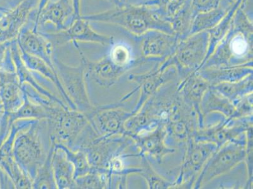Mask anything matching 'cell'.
Instances as JSON below:
<instances>
[{
	"label": "cell",
	"mask_w": 253,
	"mask_h": 189,
	"mask_svg": "<svg viewBox=\"0 0 253 189\" xmlns=\"http://www.w3.org/2000/svg\"><path fill=\"white\" fill-rule=\"evenodd\" d=\"M82 17L89 22L117 25L136 38L150 30H159L174 35L171 24L160 17L155 4L126 2L110 10L82 15Z\"/></svg>",
	"instance_id": "6da1fadb"
},
{
	"label": "cell",
	"mask_w": 253,
	"mask_h": 189,
	"mask_svg": "<svg viewBox=\"0 0 253 189\" xmlns=\"http://www.w3.org/2000/svg\"><path fill=\"white\" fill-rule=\"evenodd\" d=\"M46 123V120H36L29 128L20 131L13 142V158L32 181L49 150L45 149L43 139Z\"/></svg>",
	"instance_id": "7a4b0ae2"
},
{
	"label": "cell",
	"mask_w": 253,
	"mask_h": 189,
	"mask_svg": "<svg viewBox=\"0 0 253 189\" xmlns=\"http://www.w3.org/2000/svg\"><path fill=\"white\" fill-rule=\"evenodd\" d=\"M53 64L64 89L77 109L88 118L98 109V105H93L89 99L86 87V81L88 79L84 62L80 59L78 66L68 65L54 54Z\"/></svg>",
	"instance_id": "3957f363"
},
{
	"label": "cell",
	"mask_w": 253,
	"mask_h": 189,
	"mask_svg": "<svg viewBox=\"0 0 253 189\" xmlns=\"http://www.w3.org/2000/svg\"><path fill=\"white\" fill-rule=\"evenodd\" d=\"M50 142L72 148L76 140L89 123L86 115L78 110L61 107L46 120Z\"/></svg>",
	"instance_id": "277c9868"
},
{
	"label": "cell",
	"mask_w": 253,
	"mask_h": 189,
	"mask_svg": "<svg viewBox=\"0 0 253 189\" xmlns=\"http://www.w3.org/2000/svg\"><path fill=\"white\" fill-rule=\"evenodd\" d=\"M41 32L54 47H61L70 43L73 45L80 43H95L103 46H112L114 43V37L95 31L91 27L90 22L84 19L82 15L65 30L56 32Z\"/></svg>",
	"instance_id": "5b68a950"
},
{
	"label": "cell",
	"mask_w": 253,
	"mask_h": 189,
	"mask_svg": "<svg viewBox=\"0 0 253 189\" xmlns=\"http://www.w3.org/2000/svg\"><path fill=\"white\" fill-rule=\"evenodd\" d=\"M40 0H22L0 18V43L17 39L23 27L38 8Z\"/></svg>",
	"instance_id": "8992f818"
},
{
	"label": "cell",
	"mask_w": 253,
	"mask_h": 189,
	"mask_svg": "<svg viewBox=\"0 0 253 189\" xmlns=\"http://www.w3.org/2000/svg\"><path fill=\"white\" fill-rule=\"evenodd\" d=\"M16 40L20 50L42 59L56 72L53 64L55 47L39 30L34 28L31 18L20 31Z\"/></svg>",
	"instance_id": "52a82bcc"
},
{
	"label": "cell",
	"mask_w": 253,
	"mask_h": 189,
	"mask_svg": "<svg viewBox=\"0 0 253 189\" xmlns=\"http://www.w3.org/2000/svg\"><path fill=\"white\" fill-rule=\"evenodd\" d=\"M34 28L47 24L54 25L57 31L67 29L75 20V10L71 0H57L50 1L40 12L32 15Z\"/></svg>",
	"instance_id": "ba28073f"
},
{
	"label": "cell",
	"mask_w": 253,
	"mask_h": 189,
	"mask_svg": "<svg viewBox=\"0 0 253 189\" xmlns=\"http://www.w3.org/2000/svg\"><path fill=\"white\" fill-rule=\"evenodd\" d=\"M73 45L79 52L80 59L84 64L86 77L88 79L91 78L100 87H111L126 69L115 65L107 55L97 61H91L85 56L79 44Z\"/></svg>",
	"instance_id": "9c48e42d"
},
{
	"label": "cell",
	"mask_w": 253,
	"mask_h": 189,
	"mask_svg": "<svg viewBox=\"0 0 253 189\" xmlns=\"http://www.w3.org/2000/svg\"><path fill=\"white\" fill-rule=\"evenodd\" d=\"M209 46V32H199L179 41L175 51L181 63L187 66H195L206 56Z\"/></svg>",
	"instance_id": "30bf717a"
},
{
	"label": "cell",
	"mask_w": 253,
	"mask_h": 189,
	"mask_svg": "<svg viewBox=\"0 0 253 189\" xmlns=\"http://www.w3.org/2000/svg\"><path fill=\"white\" fill-rule=\"evenodd\" d=\"M141 42L142 52L146 56H163L175 51L180 39L174 34L150 30L137 37Z\"/></svg>",
	"instance_id": "8fae6325"
},
{
	"label": "cell",
	"mask_w": 253,
	"mask_h": 189,
	"mask_svg": "<svg viewBox=\"0 0 253 189\" xmlns=\"http://www.w3.org/2000/svg\"><path fill=\"white\" fill-rule=\"evenodd\" d=\"M11 54H12L13 62H14L15 64V72L17 74L20 85L23 84H29L39 93L49 98L50 100L58 103L59 105L65 108V109H70L63 100L54 95L51 92L48 91L47 89L43 87L42 85L39 84L34 73L25 65L24 62L22 61L21 56H20V49L17 45V40L13 41L11 43Z\"/></svg>",
	"instance_id": "7c38bea8"
},
{
	"label": "cell",
	"mask_w": 253,
	"mask_h": 189,
	"mask_svg": "<svg viewBox=\"0 0 253 189\" xmlns=\"http://www.w3.org/2000/svg\"><path fill=\"white\" fill-rule=\"evenodd\" d=\"M20 52L22 61L27 68L29 69L30 70L42 76L46 80H49L52 84H54L56 87L57 91L61 94L63 100L67 104L68 107L71 109L77 110L74 103L71 100L67 92L64 89L56 71L52 70L42 59L28 54V53L21 50H20Z\"/></svg>",
	"instance_id": "4fadbf2b"
},
{
	"label": "cell",
	"mask_w": 253,
	"mask_h": 189,
	"mask_svg": "<svg viewBox=\"0 0 253 189\" xmlns=\"http://www.w3.org/2000/svg\"><path fill=\"white\" fill-rule=\"evenodd\" d=\"M52 165L57 189H77L74 167L68 160L63 149L55 144L52 156Z\"/></svg>",
	"instance_id": "5bb4252c"
},
{
	"label": "cell",
	"mask_w": 253,
	"mask_h": 189,
	"mask_svg": "<svg viewBox=\"0 0 253 189\" xmlns=\"http://www.w3.org/2000/svg\"><path fill=\"white\" fill-rule=\"evenodd\" d=\"M243 0H238L233 7L228 11L224 17L220 20L215 26L208 31L209 34V46L208 56H210L215 48L226 36L229 30L231 29L234 15L237 10L240 7Z\"/></svg>",
	"instance_id": "9a60e30c"
},
{
	"label": "cell",
	"mask_w": 253,
	"mask_h": 189,
	"mask_svg": "<svg viewBox=\"0 0 253 189\" xmlns=\"http://www.w3.org/2000/svg\"><path fill=\"white\" fill-rule=\"evenodd\" d=\"M195 14L193 10L192 0H188L183 8L170 20L172 31L180 40L190 35Z\"/></svg>",
	"instance_id": "2e32d148"
},
{
	"label": "cell",
	"mask_w": 253,
	"mask_h": 189,
	"mask_svg": "<svg viewBox=\"0 0 253 189\" xmlns=\"http://www.w3.org/2000/svg\"><path fill=\"white\" fill-rule=\"evenodd\" d=\"M0 167L10 177L15 189H32V180L18 165L13 154L0 156Z\"/></svg>",
	"instance_id": "e0dca14e"
},
{
	"label": "cell",
	"mask_w": 253,
	"mask_h": 189,
	"mask_svg": "<svg viewBox=\"0 0 253 189\" xmlns=\"http://www.w3.org/2000/svg\"><path fill=\"white\" fill-rule=\"evenodd\" d=\"M231 8L220 4L218 8L213 10L197 13L193 22L190 35L197 32L208 31L213 28Z\"/></svg>",
	"instance_id": "ac0fdd59"
},
{
	"label": "cell",
	"mask_w": 253,
	"mask_h": 189,
	"mask_svg": "<svg viewBox=\"0 0 253 189\" xmlns=\"http://www.w3.org/2000/svg\"><path fill=\"white\" fill-rule=\"evenodd\" d=\"M0 98L4 112L11 114L17 111L24 103V94L20 85L13 83L0 89Z\"/></svg>",
	"instance_id": "d6986e66"
},
{
	"label": "cell",
	"mask_w": 253,
	"mask_h": 189,
	"mask_svg": "<svg viewBox=\"0 0 253 189\" xmlns=\"http://www.w3.org/2000/svg\"><path fill=\"white\" fill-rule=\"evenodd\" d=\"M54 148V144L53 142H50L47 158H46L44 163L39 168L35 178L32 181V189H57L52 165V156Z\"/></svg>",
	"instance_id": "ffe728a7"
},
{
	"label": "cell",
	"mask_w": 253,
	"mask_h": 189,
	"mask_svg": "<svg viewBox=\"0 0 253 189\" xmlns=\"http://www.w3.org/2000/svg\"><path fill=\"white\" fill-rule=\"evenodd\" d=\"M77 189H109V175L106 170H97L91 168L88 174L75 179Z\"/></svg>",
	"instance_id": "44dd1931"
},
{
	"label": "cell",
	"mask_w": 253,
	"mask_h": 189,
	"mask_svg": "<svg viewBox=\"0 0 253 189\" xmlns=\"http://www.w3.org/2000/svg\"><path fill=\"white\" fill-rule=\"evenodd\" d=\"M54 144L63 149L68 160L72 163L75 168V179L91 171V167L89 165L86 153L84 151H74L63 144Z\"/></svg>",
	"instance_id": "7402d4cb"
},
{
	"label": "cell",
	"mask_w": 253,
	"mask_h": 189,
	"mask_svg": "<svg viewBox=\"0 0 253 189\" xmlns=\"http://www.w3.org/2000/svg\"><path fill=\"white\" fill-rule=\"evenodd\" d=\"M107 56L115 65L120 68H127L132 62V49L124 42L113 44Z\"/></svg>",
	"instance_id": "603a6c76"
},
{
	"label": "cell",
	"mask_w": 253,
	"mask_h": 189,
	"mask_svg": "<svg viewBox=\"0 0 253 189\" xmlns=\"http://www.w3.org/2000/svg\"><path fill=\"white\" fill-rule=\"evenodd\" d=\"M187 1L188 0H155L146 2L144 4H155L160 17L169 23L170 20L183 8Z\"/></svg>",
	"instance_id": "cb8c5ba5"
},
{
	"label": "cell",
	"mask_w": 253,
	"mask_h": 189,
	"mask_svg": "<svg viewBox=\"0 0 253 189\" xmlns=\"http://www.w3.org/2000/svg\"><path fill=\"white\" fill-rule=\"evenodd\" d=\"M13 41L0 43V70L15 72V64L11 51V45Z\"/></svg>",
	"instance_id": "d4e9b609"
},
{
	"label": "cell",
	"mask_w": 253,
	"mask_h": 189,
	"mask_svg": "<svg viewBox=\"0 0 253 189\" xmlns=\"http://www.w3.org/2000/svg\"><path fill=\"white\" fill-rule=\"evenodd\" d=\"M222 0H192V5L195 15L199 13L213 10L218 7Z\"/></svg>",
	"instance_id": "484cf974"
},
{
	"label": "cell",
	"mask_w": 253,
	"mask_h": 189,
	"mask_svg": "<svg viewBox=\"0 0 253 189\" xmlns=\"http://www.w3.org/2000/svg\"><path fill=\"white\" fill-rule=\"evenodd\" d=\"M13 83L19 84L17 74L16 72H9L7 71L0 70V89Z\"/></svg>",
	"instance_id": "4316f807"
},
{
	"label": "cell",
	"mask_w": 253,
	"mask_h": 189,
	"mask_svg": "<svg viewBox=\"0 0 253 189\" xmlns=\"http://www.w3.org/2000/svg\"><path fill=\"white\" fill-rule=\"evenodd\" d=\"M75 10V19L81 17V1L82 0H71Z\"/></svg>",
	"instance_id": "83f0119b"
},
{
	"label": "cell",
	"mask_w": 253,
	"mask_h": 189,
	"mask_svg": "<svg viewBox=\"0 0 253 189\" xmlns=\"http://www.w3.org/2000/svg\"><path fill=\"white\" fill-rule=\"evenodd\" d=\"M50 1H51L50 0H40V1H39L38 8L37 9V10L35 12L36 14L40 12V11L42 10L43 8L45 7V6H47V4L49 3Z\"/></svg>",
	"instance_id": "f1b7e54d"
},
{
	"label": "cell",
	"mask_w": 253,
	"mask_h": 189,
	"mask_svg": "<svg viewBox=\"0 0 253 189\" xmlns=\"http://www.w3.org/2000/svg\"><path fill=\"white\" fill-rule=\"evenodd\" d=\"M22 0H6V3L8 4L9 7L12 8L14 7L18 3H20Z\"/></svg>",
	"instance_id": "f546056e"
},
{
	"label": "cell",
	"mask_w": 253,
	"mask_h": 189,
	"mask_svg": "<svg viewBox=\"0 0 253 189\" xmlns=\"http://www.w3.org/2000/svg\"><path fill=\"white\" fill-rule=\"evenodd\" d=\"M104 1H109L110 3L114 4L115 6L121 5V4L126 3V0H104Z\"/></svg>",
	"instance_id": "4dcf8cb0"
},
{
	"label": "cell",
	"mask_w": 253,
	"mask_h": 189,
	"mask_svg": "<svg viewBox=\"0 0 253 189\" xmlns=\"http://www.w3.org/2000/svg\"><path fill=\"white\" fill-rule=\"evenodd\" d=\"M8 10H9L8 9L3 7V6L1 5V4L0 3V18Z\"/></svg>",
	"instance_id": "1f68e13d"
},
{
	"label": "cell",
	"mask_w": 253,
	"mask_h": 189,
	"mask_svg": "<svg viewBox=\"0 0 253 189\" xmlns=\"http://www.w3.org/2000/svg\"><path fill=\"white\" fill-rule=\"evenodd\" d=\"M4 112L3 104H2L1 98H0V116L3 114Z\"/></svg>",
	"instance_id": "d6a6232c"
},
{
	"label": "cell",
	"mask_w": 253,
	"mask_h": 189,
	"mask_svg": "<svg viewBox=\"0 0 253 189\" xmlns=\"http://www.w3.org/2000/svg\"><path fill=\"white\" fill-rule=\"evenodd\" d=\"M153 1H155V0H143V1H142V3L141 4L146 3V2Z\"/></svg>",
	"instance_id": "836d02e7"
},
{
	"label": "cell",
	"mask_w": 253,
	"mask_h": 189,
	"mask_svg": "<svg viewBox=\"0 0 253 189\" xmlns=\"http://www.w3.org/2000/svg\"><path fill=\"white\" fill-rule=\"evenodd\" d=\"M247 1H248V0H243V3H246V2Z\"/></svg>",
	"instance_id": "e575fe53"
},
{
	"label": "cell",
	"mask_w": 253,
	"mask_h": 189,
	"mask_svg": "<svg viewBox=\"0 0 253 189\" xmlns=\"http://www.w3.org/2000/svg\"><path fill=\"white\" fill-rule=\"evenodd\" d=\"M1 167H0V174H1Z\"/></svg>",
	"instance_id": "d590c367"
}]
</instances>
